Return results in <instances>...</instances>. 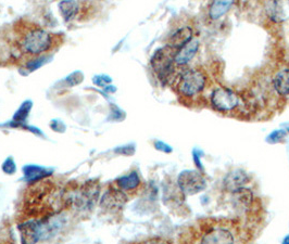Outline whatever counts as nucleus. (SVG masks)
<instances>
[{"label":"nucleus","mask_w":289,"mask_h":244,"mask_svg":"<svg viewBox=\"0 0 289 244\" xmlns=\"http://www.w3.org/2000/svg\"><path fill=\"white\" fill-rule=\"evenodd\" d=\"M284 243H286V244H288V243H289V236H288V237H286V238L284 239Z\"/></svg>","instance_id":"a878e982"},{"label":"nucleus","mask_w":289,"mask_h":244,"mask_svg":"<svg viewBox=\"0 0 289 244\" xmlns=\"http://www.w3.org/2000/svg\"><path fill=\"white\" fill-rule=\"evenodd\" d=\"M253 201V194L249 189L239 188L236 191L233 192V202L235 206L241 209L249 208L252 204Z\"/></svg>","instance_id":"f3484780"},{"label":"nucleus","mask_w":289,"mask_h":244,"mask_svg":"<svg viewBox=\"0 0 289 244\" xmlns=\"http://www.w3.org/2000/svg\"><path fill=\"white\" fill-rule=\"evenodd\" d=\"M23 172L27 180H34V181L40 180V179L50 174L49 172H47L45 168L40 167V166H34V165H29L24 167Z\"/></svg>","instance_id":"aec40b11"},{"label":"nucleus","mask_w":289,"mask_h":244,"mask_svg":"<svg viewBox=\"0 0 289 244\" xmlns=\"http://www.w3.org/2000/svg\"><path fill=\"white\" fill-rule=\"evenodd\" d=\"M249 177L247 173L243 170H236L231 172L224 179V186L228 191L234 192L237 189L243 188L245 184L248 183Z\"/></svg>","instance_id":"2eb2a0df"},{"label":"nucleus","mask_w":289,"mask_h":244,"mask_svg":"<svg viewBox=\"0 0 289 244\" xmlns=\"http://www.w3.org/2000/svg\"><path fill=\"white\" fill-rule=\"evenodd\" d=\"M264 11L274 23H283L289 20V0H266Z\"/></svg>","instance_id":"1a4fd4ad"},{"label":"nucleus","mask_w":289,"mask_h":244,"mask_svg":"<svg viewBox=\"0 0 289 244\" xmlns=\"http://www.w3.org/2000/svg\"><path fill=\"white\" fill-rule=\"evenodd\" d=\"M127 197L121 190L110 189L102 195L100 201V206L106 210L116 211L121 209L126 203Z\"/></svg>","instance_id":"9d476101"},{"label":"nucleus","mask_w":289,"mask_h":244,"mask_svg":"<svg viewBox=\"0 0 289 244\" xmlns=\"http://www.w3.org/2000/svg\"><path fill=\"white\" fill-rule=\"evenodd\" d=\"M286 136V133L284 130H276V132L272 133L269 137L270 142H279Z\"/></svg>","instance_id":"4be33fe9"},{"label":"nucleus","mask_w":289,"mask_h":244,"mask_svg":"<svg viewBox=\"0 0 289 244\" xmlns=\"http://www.w3.org/2000/svg\"><path fill=\"white\" fill-rule=\"evenodd\" d=\"M236 0H210L208 14L213 21L223 18L233 7Z\"/></svg>","instance_id":"ddd939ff"},{"label":"nucleus","mask_w":289,"mask_h":244,"mask_svg":"<svg viewBox=\"0 0 289 244\" xmlns=\"http://www.w3.org/2000/svg\"><path fill=\"white\" fill-rule=\"evenodd\" d=\"M59 9L65 21H72L79 13V3L75 0H62L59 3Z\"/></svg>","instance_id":"a211bd4d"},{"label":"nucleus","mask_w":289,"mask_h":244,"mask_svg":"<svg viewBox=\"0 0 289 244\" xmlns=\"http://www.w3.org/2000/svg\"><path fill=\"white\" fill-rule=\"evenodd\" d=\"M288 133H289V129H288Z\"/></svg>","instance_id":"bb28decb"},{"label":"nucleus","mask_w":289,"mask_h":244,"mask_svg":"<svg viewBox=\"0 0 289 244\" xmlns=\"http://www.w3.org/2000/svg\"><path fill=\"white\" fill-rule=\"evenodd\" d=\"M58 226L56 221H51V217L24 222L20 226L22 242L36 243L45 240L51 237V233H53Z\"/></svg>","instance_id":"39448f33"},{"label":"nucleus","mask_w":289,"mask_h":244,"mask_svg":"<svg viewBox=\"0 0 289 244\" xmlns=\"http://www.w3.org/2000/svg\"><path fill=\"white\" fill-rule=\"evenodd\" d=\"M194 38V31L192 27L184 26L178 29L168 39L167 46L171 47L174 50H178L179 48H182L184 45Z\"/></svg>","instance_id":"4468645a"},{"label":"nucleus","mask_w":289,"mask_h":244,"mask_svg":"<svg viewBox=\"0 0 289 244\" xmlns=\"http://www.w3.org/2000/svg\"><path fill=\"white\" fill-rule=\"evenodd\" d=\"M30 108H31V103H24L23 105L20 107V110L16 112L14 119H18V121H24L26 118L27 114L30 112Z\"/></svg>","instance_id":"412c9836"},{"label":"nucleus","mask_w":289,"mask_h":244,"mask_svg":"<svg viewBox=\"0 0 289 244\" xmlns=\"http://www.w3.org/2000/svg\"><path fill=\"white\" fill-rule=\"evenodd\" d=\"M63 206H67L65 191L58 189L51 181H37L27 189L24 211L30 218H48Z\"/></svg>","instance_id":"f257e3e1"},{"label":"nucleus","mask_w":289,"mask_h":244,"mask_svg":"<svg viewBox=\"0 0 289 244\" xmlns=\"http://www.w3.org/2000/svg\"><path fill=\"white\" fill-rule=\"evenodd\" d=\"M98 194H99V184L97 181H88L79 190L74 198L71 197L68 199V205L75 202L76 206L80 209H91L96 203Z\"/></svg>","instance_id":"6e6552de"},{"label":"nucleus","mask_w":289,"mask_h":244,"mask_svg":"<svg viewBox=\"0 0 289 244\" xmlns=\"http://www.w3.org/2000/svg\"><path fill=\"white\" fill-rule=\"evenodd\" d=\"M52 43L51 34L41 27H33L21 37L19 45L23 52L32 56H40L50 50Z\"/></svg>","instance_id":"20e7f679"},{"label":"nucleus","mask_w":289,"mask_h":244,"mask_svg":"<svg viewBox=\"0 0 289 244\" xmlns=\"http://www.w3.org/2000/svg\"><path fill=\"white\" fill-rule=\"evenodd\" d=\"M206 84V76L199 69H186L178 72L173 85L179 95L192 98L203 92Z\"/></svg>","instance_id":"f03ea898"},{"label":"nucleus","mask_w":289,"mask_h":244,"mask_svg":"<svg viewBox=\"0 0 289 244\" xmlns=\"http://www.w3.org/2000/svg\"><path fill=\"white\" fill-rule=\"evenodd\" d=\"M117 183L120 189L123 190V191H132V190H135L139 186L140 179L137 175V173L133 172L126 176L119 178L117 180Z\"/></svg>","instance_id":"6ab92c4d"},{"label":"nucleus","mask_w":289,"mask_h":244,"mask_svg":"<svg viewBox=\"0 0 289 244\" xmlns=\"http://www.w3.org/2000/svg\"><path fill=\"white\" fill-rule=\"evenodd\" d=\"M3 171L7 173V174H13L14 171H15V165L13 161L9 159L5 161V163L3 164Z\"/></svg>","instance_id":"5701e85b"},{"label":"nucleus","mask_w":289,"mask_h":244,"mask_svg":"<svg viewBox=\"0 0 289 244\" xmlns=\"http://www.w3.org/2000/svg\"><path fill=\"white\" fill-rule=\"evenodd\" d=\"M273 87L280 96H289V69H283L273 78Z\"/></svg>","instance_id":"dca6fc26"},{"label":"nucleus","mask_w":289,"mask_h":244,"mask_svg":"<svg viewBox=\"0 0 289 244\" xmlns=\"http://www.w3.org/2000/svg\"><path fill=\"white\" fill-rule=\"evenodd\" d=\"M177 184L184 194L194 195L205 190L206 182L199 172L185 171L179 174Z\"/></svg>","instance_id":"0eeeda50"},{"label":"nucleus","mask_w":289,"mask_h":244,"mask_svg":"<svg viewBox=\"0 0 289 244\" xmlns=\"http://www.w3.org/2000/svg\"><path fill=\"white\" fill-rule=\"evenodd\" d=\"M199 50V41L193 38L190 39L186 45H184L182 48H179L178 50L175 51L174 54V62L177 65V67H183V65L188 64L194 57L197 54Z\"/></svg>","instance_id":"9b49d317"},{"label":"nucleus","mask_w":289,"mask_h":244,"mask_svg":"<svg viewBox=\"0 0 289 244\" xmlns=\"http://www.w3.org/2000/svg\"><path fill=\"white\" fill-rule=\"evenodd\" d=\"M175 50L168 47H162L155 52L151 58V68L163 84H173L178 72H176L177 65L174 62Z\"/></svg>","instance_id":"7ed1b4c3"},{"label":"nucleus","mask_w":289,"mask_h":244,"mask_svg":"<svg viewBox=\"0 0 289 244\" xmlns=\"http://www.w3.org/2000/svg\"><path fill=\"white\" fill-rule=\"evenodd\" d=\"M211 105L216 111L227 113L232 112L238 107L241 103V98L232 89L226 87H219L215 88L211 94Z\"/></svg>","instance_id":"423d86ee"},{"label":"nucleus","mask_w":289,"mask_h":244,"mask_svg":"<svg viewBox=\"0 0 289 244\" xmlns=\"http://www.w3.org/2000/svg\"><path fill=\"white\" fill-rule=\"evenodd\" d=\"M156 148L158 150L165 152V153H170V152H172V148H171V146L165 144V143L161 142V141H157V142H156Z\"/></svg>","instance_id":"b1692460"},{"label":"nucleus","mask_w":289,"mask_h":244,"mask_svg":"<svg viewBox=\"0 0 289 244\" xmlns=\"http://www.w3.org/2000/svg\"><path fill=\"white\" fill-rule=\"evenodd\" d=\"M200 155H201V152H200V151H197V150H196V151L194 152V161H195L196 164H197L198 168H200V170H203V165H201V163H200V161H199Z\"/></svg>","instance_id":"393cba45"},{"label":"nucleus","mask_w":289,"mask_h":244,"mask_svg":"<svg viewBox=\"0 0 289 244\" xmlns=\"http://www.w3.org/2000/svg\"><path fill=\"white\" fill-rule=\"evenodd\" d=\"M234 241L233 233L223 227L212 228L200 239L201 243H233Z\"/></svg>","instance_id":"f8f14e48"}]
</instances>
